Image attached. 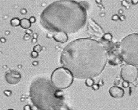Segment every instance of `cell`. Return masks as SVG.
<instances>
[{"label": "cell", "instance_id": "16", "mask_svg": "<svg viewBox=\"0 0 138 110\" xmlns=\"http://www.w3.org/2000/svg\"><path fill=\"white\" fill-rule=\"evenodd\" d=\"M38 55H38V53L35 52V51H33V52H32L31 54V57L33 58L37 57L38 56Z\"/></svg>", "mask_w": 138, "mask_h": 110}, {"label": "cell", "instance_id": "18", "mask_svg": "<svg viewBox=\"0 0 138 110\" xmlns=\"http://www.w3.org/2000/svg\"><path fill=\"white\" fill-rule=\"evenodd\" d=\"M93 89L95 90H97L99 89V86L98 84H94L92 86Z\"/></svg>", "mask_w": 138, "mask_h": 110}, {"label": "cell", "instance_id": "22", "mask_svg": "<svg viewBox=\"0 0 138 110\" xmlns=\"http://www.w3.org/2000/svg\"><path fill=\"white\" fill-rule=\"evenodd\" d=\"M26 34L30 35V34H32V31L31 30H27L26 31Z\"/></svg>", "mask_w": 138, "mask_h": 110}, {"label": "cell", "instance_id": "21", "mask_svg": "<svg viewBox=\"0 0 138 110\" xmlns=\"http://www.w3.org/2000/svg\"><path fill=\"white\" fill-rule=\"evenodd\" d=\"M118 16L117 15H115L112 17V20L115 21L117 20H118Z\"/></svg>", "mask_w": 138, "mask_h": 110}, {"label": "cell", "instance_id": "5", "mask_svg": "<svg viewBox=\"0 0 138 110\" xmlns=\"http://www.w3.org/2000/svg\"><path fill=\"white\" fill-rule=\"evenodd\" d=\"M73 76L64 67H59L53 72L51 81L53 84L60 90L64 89L71 86L73 81Z\"/></svg>", "mask_w": 138, "mask_h": 110}, {"label": "cell", "instance_id": "10", "mask_svg": "<svg viewBox=\"0 0 138 110\" xmlns=\"http://www.w3.org/2000/svg\"><path fill=\"white\" fill-rule=\"evenodd\" d=\"M53 38L56 42L61 43L66 42L68 39L67 33L63 32H56L53 35Z\"/></svg>", "mask_w": 138, "mask_h": 110}, {"label": "cell", "instance_id": "9", "mask_svg": "<svg viewBox=\"0 0 138 110\" xmlns=\"http://www.w3.org/2000/svg\"><path fill=\"white\" fill-rule=\"evenodd\" d=\"M109 93L112 97L115 99L122 98L124 94V91L122 88L117 86L111 87L109 90Z\"/></svg>", "mask_w": 138, "mask_h": 110}, {"label": "cell", "instance_id": "6", "mask_svg": "<svg viewBox=\"0 0 138 110\" xmlns=\"http://www.w3.org/2000/svg\"><path fill=\"white\" fill-rule=\"evenodd\" d=\"M120 75L124 81L129 83H133L137 78L138 69L135 66L127 64L122 68Z\"/></svg>", "mask_w": 138, "mask_h": 110}, {"label": "cell", "instance_id": "12", "mask_svg": "<svg viewBox=\"0 0 138 110\" xmlns=\"http://www.w3.org/2000/svg\"><path fill=\"white\" fill-rule=\"evenodd\" d=\"M20 21L17 18H15L11 19L10 21V23L12 27H17L20 25Z\"/></svg>", "mask_w": 138, "mask_h": 110}, {"label": "cell", "instance_id": "23", "mask_svg": "<svg viewBox=\"0 0 138 110\" xmlns=\"http://www.w3.org/2000/svg\"><path fill=\"white\" fill-rule=\"evenodd\" d=\"M27 12V11L25 9H21V13L22 14H26Z\"/></svg>", "mask_w": 138, "mask_h": 110}, {"label": "cell", "instance_id": "4", "mask_svg": "<svg viewBox=\"0 0 138 110\" xmlns=\"http://www.w3.org/2000/svg\"><path fill=\"white\" fill-rule=\"evenodd\" d=\"M120 55L128 64L138 67V34L128 35L122 40L120 45Z\"/></svg>", "mask_w": 138, "mask_h": 110}, {"label": "cell", "instance_id": "3", "mask_svg": "<svg viewBox=\"0 0 138 110\" xmlns=\"http://www.w3.org/2000/svg\"><path fill=\"white\" fill-rule=\"evenodd\" d=\"M30 96L33 105L39 110H71L65 103L61 90L47 78L39 77L32 82Z\"/></svg>", "mask_w": 138, "mask_h": 110}, {"label": "cell", "instance_id": "1", "mask_svg": "<svg viewBox=\"0 0 138 110\" xmlns=\"http://www.w3.org/2000/svg\"><path fill=\"white\" fill-rule=\"evenodd\" d=\"M107 59V51L102 44L83 38L73 41L65 47L60 62L74 78L86 79L99 75L105 68Z\"/></svg>", "mask_w": 138, "mask_h": 110}, {"label": "cell", "instance_id": "14", "mask_svg": "<svg viewBox=\"0 0 138 110\" xmlns=\"http://www.w3.org/2000/svg\"><path fill=\"white\" fill-rule=\"evenodd\" d=\"M42 47L39 44H37L36 46H35L33 48V51L36 52L40 53L42 50Z\"/></svg>", "mask_w": 138, "mask_h": 110}, {"label": "cell", "instance_id": "19", "mask_svg": "<svg viewBox=\"0 0 138 110\" xmlns=\"http://www.w3.org/2000/svg\"><path fill=\"white\" fill-rule=\"evenodd\" d=\"M30 38V35H28V34H26V33L25 35H24V40H28Z\"/></svg>", "mask_w": 138, "mask_h": 110}, {"label": "cell", "instance_id": "2", "mask_svg": "<svg viewBox=\"0 0 138 110\" xmlns=\"http://www.w3.org/2000/svg\"><path fill=\"white\" fill-rule=\"evenodd\" d=\"M87 16L86 9L81 3L73 1H58L44 9L40 22L49 31L73 34L84 26Z\"/></svg>", "mask_w": 138, "mask_h": 110}, {"label": "cell", "instance_id": "24", "mask_svg": "<svg viewBox=\"0 0 138 110\" xmlns=\"http://www.w3.org/2000/svg\"><path fill=\"white\" fill-rule=\"evenodd\" d=\"M98 84L99 85V86H100V85H103V81L100 80V81H99Z\"/></svg>", "mask_w": 138, "mask_h": 110}, {"label": "cell", "instance_id": "17", "mask_svg": "<svg viewBox=\"0 0 138 110\" xmlns=\"http://www.w3.org/2000/svg\"><path fill=\"white\" fill-rule=\"evenodd\" d=\"M129 86V83L128 81H124L122 83V86L124 88H127Z\"/></svg>", "mask_w": 138, "mask_h": 110}, {"label": "cell", "instance_id": "25", "mask_svg": "<svg viewBox=\"0 0 138 110\" xmlns=\"http://www.w3.org/2000/svg\"><path fill=\"white\" fill-rule=\"evenodd\" d=\"M37 42L36 39L33 38V39H32V42L33 43H35L36 42Z\"/></svg>", "mask_w": 138, "mask_h": 110}, {"label": "cell", "instance_id": "15", "mask_svg": "<svg viewBox=\"0 0 138 110\" xmlns=\"http://www.w3.org/2000/svg\"><path fill=\"white\" fill-rule=\"evenodd\" d=\"M112 36L110 33L104 34L103 36V38L104 40H107V41H110L112 39Z\"/></svg>", "mask_w": 138, "mask_h": 110}, {"label": "cell", "instance_id": "7", "mask_svg": "<svg viewBox=\"0 0 138 110\" xmlns=\"http://www.w3.org/2000/svg\"><path fill=\"white\" fill-rule=\"evenodd\" d=\"M88 28L91 35L96 37H102L104 35V32L102 28L92 20L89 21Z\"/></svg>", "mask_w": 138, "mask_h": 110}, {"label": "cell", "instance_id": "20", "mask_svg": "<svg viewBox=\"0 0 138 110\" xmlns=\"http://www.w3.org/2000/svg\"><path fill=\"white\" fill-rule=\"evenodd\" d=\"M29 20H30L31 23H34L36 21L35 18L34 17H30Z\"/></svg>", "mask_w": 138, "mask_h": 110}, {"label": "cell", "instance_id": "13", "mask_svg": "<svg viewBox=\"0 0 138 110\" xmlns=\"http://www.w3.org/2000/svg\"><path fill=\"white\" fill-rule=\"evenodd\" d=\"M85 83L88 87H92L94 83V81L92 78H88L86 79Z\"/></svg>", "mask_w": 138, "mask_h": 110}, {"label": "cell", "instance_id": "11", "mask_svg": "<svg viewBox=\"0 0 138 110\" xmlns=\"http://www.w3.org/2000/svg\"><path fill=\"white\" fill-rule=\"evenodd\" d=\"M20 25L24 29H28L31 26V23L29 19L24 18L21 20Z\"/></svg>", "mask_w": 138, "mask_h": 110}, {"label": "cell", "instance_id": "26", "mask_svg": "<svg viewBox=\"0 0 138 110\" xmlns=\"http://www.w3.org/2000/svg\"><path fill=\"white\" fill-rule=\"evenodd\" d=\"M33 36L34 38L36 39V38L37 37V35L36 33H34L33 34Z\"/></svg>", "mask_w": 138, "mask_h": 110}, {"label": "cell", "instance_id": "8", "mask_svg": "<svg viewBox=\"0 0 138 110\" xmlns=\"http://www.w3.org/2000/svg\"><path fill=\"white\" fill-rule=\"evenodd\" d=\"M21 76L17 71L15 70H10L6 75V81L10 84H16L20 80Z\"/></svg>", "mask_w": 138, "mask_h": 110}]
</instances>
